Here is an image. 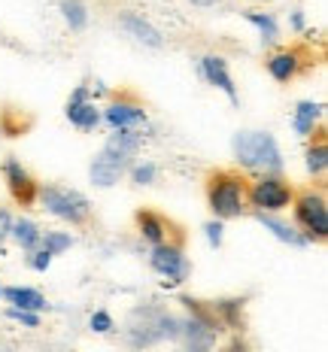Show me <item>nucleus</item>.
<instances>
[{
    "instance_id": "obj_10",
    "label": "nucleus",
    "mask_w": 328,
    "mask_h": 352,
    "mask_svg": "<svg viewBox=\"0 0 328 352\" xmlns=\"http://www.w3.org/2000/svg\"><path fill=\"white\" fill-rule=\"evenodd\" d=\"M67 119H70V124H76L79 131H94V128H98L100 113H98V107L89 100V88L79 85L76 91L70 94V100H67Z\"/></svg>"
},
{
    "instance_id": "obj_27",
    "label": "nucleus",
    "mask_w": 328,
    "mask_h": 352,
    "mask_svg": "<svg viewBox=\"0 0 328 352\" xmlns=\"http://www.w3.org/2000/svg\"><path fill=\"white\" fill-rule=\"evenodd\" d=\"M89 325H91V331H98V334H107V331H113V316H109L107 310H98V313H91Z\"/></svg>"
},
{
    "instance_id": "obj_33",
    "label": "nucleus",
    "mask_w": 328,
    "mask_h": 352,
    "mask_svg": "<svg viewBox=\"0 0 328 352\" xmlns=\"http://www.w3.org/2000/svg\"><path fill=\"white\" fill-rule=\"evenodd\" d=\"M192 3H195V6H216L219 0H192Z\"/></svg>"
},
{
    "instance_id": "obj_8",
    "label": "nucleus",
    "mask_w": 328,
    "mask_h": 352,
    "mask_svg": "<svg viewBox=\"0 0 328 352\" xmlns=\"http://www.w3.org/2000/svg\"><path fill=\"white\" fill-rule=\"evenodd\" d=\"M177 340H182V352H210L216 343V322L198 319V316H192L188 322H179Z\"/></svg>"
},
{
    "instance_id": "obj_20",
    "label": "nucleus",
    "mask_w": 328,
    "mask_h": 352,
    "mask_svg": "<svg viewBox=\"0 0 328 352\" xmlns=\"http://www.w3.org/2000/svg\"><path fill=\"white\" fill-rule=\"evenodd\" d=\"M267 70L276 82H289L292 76L298 73V55L295 52H276L271 61H267Z\"/></svg>"
},
{
    "instance_id": "obj_23",
    "label": "nucleus",
    "mask_w": 328,
    "mask_h": 352,
    "mask_svg": "<svg viewBox=\"0 0 328 352\" xmlns=\"http://www.w3.org/2000/svg\"><path fill=\"white\" fill-rule=\"evenodd\" d=\"M246 21L259 28L261 43H276L280 40V28H276V19L271 16V12H246Z\"/></svg>"
},
{
    "instance_id": "obj_26",
    "label": "nucleus",
    "mask_w": 328,
    "mask_h": 352,
    "mask_svg": "<svg viewBox=\"0 0 328 352\" xmlns=\"http://www.w3.org/2000/svg\"><path fill=\"white\" fill-rule=\"evenodd\" d=\"M155 173H158L155 164H152V161H146V164H137L131 176H134L137 186H149V182H155Z\"/></svg>"
},
{
    "instance_id": "obj_24",
    "label": "nucleus",
    "mask_w": 328,
    "mask_h": 352,
    "mask_svg": "<svg viewBox=\"0 0 328 352\" xmlns=\"http://www.w3.org/2000/svg\"><path fill=\"white\" fill-rule=\"evenodd\" d=\"M40 243H43V252H49L55 258V255H61L64 249L73 246V237L70 234H64V231H46L40 237Z\"/></svg>"
},
{
    "instance_id": "obj_32",
    "label": "nucleus",
    "mask_w": 328,
    "mask_h": 352,
    "mask_svg": "<svg viewBox=\"0 0 328 352\" xmlns=\"http://www.w3.org/2000/svg\"><path fill=\"white\" fill-rule=\"evenodd\" d=\"M292 28H295V31H301V28H304V16H301V12H295V16H292Z\"/></svg>"
},
{
    "instance_id": "obj_17",
    "label": "nucleus",
    "mask_w": 328,
    "mask_h": 352,
    "mask_svg": "<svg viewBox=\"0 0 328 352\" xmlns=\"http://www.w3.org/2000/svg\"><path fill=\"white\" fill-rule=\"evenodd\" d=\"M259 222L265 225V231H271L276 240H283V243H292V246H307L310 240L304 237V234H298L292 225H286V222H276V219H271V216H265V212H259Z\"/></svg>"
},
{
    "instance_id": "obj_7",
    "label": "nucleus",
    "mask_w": 328,
    "mask_h": 352,
    "mask_svg": "<svg viewBox=\"0 0 328 352\" xmlns=\"http://www.w3.org/2000/svg\"><path fill=\"white\" fill-rule=\"evenodd\" d=\"M149 261H152V270L164 276V285H179L188 276V270H192V264L186 261V255L177 246H164V243L152 249Z\"/></svg>"
},
{
    "instance_id": "obj_3",
    "label": "nucleus",
    "mask_w": 328,
    "mask_h": 352,
    "mask_svg": "<svg viewBox=\"0 0 328 352\" xmlns=\"http://www.w3.org/2000/svg\"><path fill=\"white\" fill-rule=\"evenodd\" d=\"M207 197H210V210L216 212V219H234L243 212V201H246L243 179L234 173H216L210 179Z\"/></svg>"
},
{
    "instance_id": "obj_30",
    "label": "nucleus",
    "mask_w": 328,
    "mask_h": 352,
    "mask_svg": "<svg viewBox=\"0 0 328 352\" xmlns=\"http://www.w3.org/2000/svg\"><path fill=\"white\" fill-rule=\"evenodd\" d=\"M49 264H52V255H49V252H43V249H40V252H31V267L34 270H40V274H43V270H49Z\"/></svg>"
},
{
    "instance_id": "obj_21",
    "label": "nucleus",
    "mask_w": 328,
    "mask_h": 352,
    "mask_svg": "<svg viewBox=\"0 0 328 352\" xmlns=\"http://www.w3.org/2000/svg\"><path fill=\"white\" fill-rule=\"evenodd\" d=\"M104 149H113V152H119V155H125L131 158L137 149H140V134H137L134 128H125V131H116L113 137L107 140Z\"/></svg>"
},
{
    "instance_id": "obj_14",
    "label": "nucleus",
    "mask_w": 328,
    "mask_h": 352,
    "mask_svg": "<svg viewBox=\"0 0 328 352\" xmlns=\"http://www.w3.org/2000/svg\"><path fill=\"white\" fill-rule=\"evenodd\" d=\"M104 119L109 128H116V131H125V128H137V124H143L146 122V113L137 104H113V107H107V113H104Z\"/></svg>"
},
{
    "instance_id": "obj_28",
    "label": "nucleus",
    "mask_w": 328,
    "mask_h": 352,
    "mask_svg": "<svg viewBox=\"0 0 328 352\" xmlns=\"http://www.w3.org/2000/svg\"><path fill=\"white\" fill-rule=\"evenodd\" d=\"M6 316L21 322V325H28V328H40V316H36V313H28V310H16V307H10V313H6Z\"/></svg>"
},
{
    "instance_id": "obj_15",
    "label": "nucleus",
    "mask_w": 328,
    "mask_h": 352,
    "mask_svg": "<svg viewBox=\"0 0 328 352\" xmlns=\"http://www.w3.org/2000/svg\"><path fill=\"white\" fill-rule=\"evenodd\" d=\"M0 295L10 300L16 310H28V313H40L46 307V298L36 289H25V285H10V289H0Z\"/></svg>"
},
{
    "instance_id": "obj_22",
    "label": "nucleus",
    "mask_w": 328,
    "mask_h": 352,
    "mask_svg": "<svg viewBox=\"0 0 328 352\" xmlns=\"http://www.w3.org/2000/svg\"><path fill=\"white\" fill-rule=\"evenodd\" d=\"M61 12H64V21L70 25V31H85L89 10H85L83 0H61Z\"/></svg>"
},
{
    "instance_id": "obj_6",
    "label": "nucleus",
    "mask_w": 328,
    "mask_h": 352,
    "mask_svg": "<svg viewBox=\"0 0 328 352\" xmlns=\"http://www.w3.org/2000/svg\"><path fill=\"white\" fill-rule=\"evenodd\" d=\"M295 216H298V225H301L304 231V237L307 240H325V234H328V207H325V197L322 195H304L301 201H298V207H295Z\"/></svg>"
},
{
    "instance_id": "obj_1",
    "label": "nucleus",
    "mask_w": 328,
    "mask_h": 352,
    "mask_svg": "<svg viewBox=\"0 0 328 352\" xmlns=\"http://www.w3.org/2000/svg\"><path fill=\"white\" fill-rule=\"evenodd\" d=\"M128 343L137 349L152 346L158 340H177L179 337V322L162 307H137L125 322Z\"/></svg>"
},
{
    "instance_id": "obj_4",
    "label": "nucleus",
    "mask_w": 328,
    "mask_h": 352,
    "mask_svg": "<svg viewBox=\"0 0 328 352\" xmlns=\"http://www.w3.org/2000/svg\"><path fill=\"white\" fill-rule=\"evenodd\" d=\"M40 201H43V207L52 212V216L64 219V222H70V225L85 222L89 212H91V204L85 201V195L73 192V188H61V186L40 188Z\"/></svg>"
},
{
    "instance_id": "obj_13",
    "label": "nucleus",
    "mask_w": 328,
    "mask_h": 352,
    "mask_svg": "<svg viewBox=\"0 0 328 352\" xmlns=\"http://www.w3.org/2000/svg\"><path fill=\"white\" fill-rule=\"evenodd\" d=\"M119 25L125 28V31L134 36L137 43H143V46H152V49H162L164 46V40H162V34L155 31V28L149 25L146 19H140V16H134V12H125V16L119 19Z\"/></svg>"
},
{
    "instance_id": "obj_18",
    "label": "nucleus",
    "mask_w": 328,
    "mask_h": 352,
    "mask_svg": "<svg viewBox=\"0 0 328 352\" xmlns=\"http://www.w3.org/2000/svg\"><path fill=\"white\" fill-rule=\"evenodd\" d=\"M137 225H140V234L149 240L152 246H162L164 237H167V222L155 212H140L137 216Z\"/></svg>"
},
{
    "instance_id": "obj_12",
    "label": "nucleus",
    "mask_w": 328,
    "mask_h": 352,
    "mask_svg": "<svg viewBox=\"0 0 328 352\" xmlns=\"http://www.w3.org/2000/svg\"><path fill=\"white\" fill-rule=\"evenodd\" d=\"M3 176H6V186H10L12 197H16L19 204H31L36 197V182L31 179V173H28L16 158H10L3 164Z\"/></svg>"
},
{
    "instance_id": "obj_25",
    "label": "nucleus",
    "mask_w": 328,
    "mask_h": 352,
    "mask_svg": "<svg viewBox=\"0 0 328 352\" xmlns=\"http://www.w3.org/2000/svg\"><path fill=\"white\" fill-rule=\"evenodd\" d=\"M325 167H328V146H325V140H319V143L307 152V170H310L313 176H322Z\"/></svg>"
},
{
    "instance_id": "obj_19",
    "label": "nucleus",
    "mask_w": 328,
    "mask_h": 352,
    "mask_svg": "<svg viewBox=\"0 0 328 352\" xmlns=\"http://www.w3.org/2000/svg\"><path fill=\"white\" fill-rule=\"evenodd\" d=\"M10 234L16 237V243L25 249V252H34V249L40 246V237H43V231L36 228L31 219H19V222H12Z\"/></svg>"
},
{
    "instance_id": "obj_11",
    "label": "nucleus",
    "mask_w": 328,
    "mask_h": 352,
    "mask_svg": "<svg viewBox=\"0 0 328 352\" xmlns=\"http://www.w3.org/2000/svg\"><path fill=\"white\" fill-rule=\"evenodd\" d=\"M201 73H204V79H207L210 85H216L219 91L228 94L231 104H237V88H234V79H231V73H228V64H225V58H219V55H207V58H201Z\"/></svg>"
},
{
    "instance_id": "obj_29",
    "label": "nucleus",
    "mask_w": 328,
    "mask_h": 352,
    "mask_svg": "<svg viewBox=\"0 0 328 352\" xmlns=\"http://www.w3.org/2000/svg\"><path fill=\"white\" fill-rule=\"evenodd\" d=\"M204 231H207V240H210V246H216V249L222 246V231H225V228H222V222H210V225H207V228H204Z\"/></svg>"
},
{
    "instance_id": "obj_31",
    "label": "nucleus",
    "mask_w": 328,
    "mask_h": 352,
    "mask_svg": "<svg viewBox=\"0 0 328 352\" xmlns=\"http://www.w3.org/2000/svg\"><path fill=\"white\" fill-rule=\"evenodd\" d=\"M10 228H12V219H10V212H6V210H0V255H6V252H3V240L10 237Z\"/></svg>"
},
{
    "instance_id": "obj_16",
    "label": "nucleus",
    "mask_w": 328,
    "mask_h": 352,
    "mask_svg": "<svg viewBox=\"0 0 328 352\" xmlns=\"http://www.w3.org/2000/svg\"><path fill=\"white\" fill-rule=\"evenodd\" d=\"M319 116H322V104H313V100H301L295 109V119H292V124H295V131L301 137H310L313 128H316Z\"/></svg>"
},
{
    "instance_id": "obj_5",
    "label": "nucleus",
    "mask_w": 328,
    "mask_h": 352,
    "mask_svg": "<svg viewBox=\"0 0 328 352\" xmlns=\"http://www.w3.org/2000/svg\"><path fill=\"white\" fill-rule=\"evenodd\" d=\"M250 201L259 212H276V210H286L292 204V188L280 176H261L259 182H252L250 188Z\"/></svg>"
},
{
    "instance_id": "obj_9",
    "label": "nucleus",
    "mask_w": 328,
    "mask_h": 352,
    "mask_svg": "<svg viewBox=\"0 0 328 352\" xmlns=\"http://www.w3.org/2000/svg\"><path fill=\"white\" fill-rule=\"evenodd\" d=\"M128 161L125 155H119V152H113V149H104L98 158L91 161V182L94 186H100V188H109V186H116V182L122 179V173L128 170Z\"/></svg>"
},
{
    "instance_id": "obj_2",
    "label": "nucleus",
    "mask_w": 328,
    "mask_h": 352,
    "mask_svg": "<svg viewBox=\"0 0 328 352\" xmlns=\"http://www.w3.org/2000/svg\"><path fill=\"white\" fill-rule=\"evenodd\" d=\"M234 158L240 167L265 170V176L283 170L280 146H276V140L267 131H240L234 137Z\"/></svg>"
}]
</instances>
